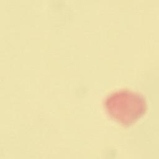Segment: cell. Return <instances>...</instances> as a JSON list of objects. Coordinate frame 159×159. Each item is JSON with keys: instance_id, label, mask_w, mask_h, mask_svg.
<instances>
[{"instance_id": "obj_1", "label": "cell", "mask_w": 159, "mask_h": 159, "mask_svg": "<svg viewBox=\"0 0 159 159\" xmlns=\"http://www.w3.org/2000/svg\"><path fill=\"white\" fill-rule=\"evenodd\" d=\"M105 108L111 118L123 125H130L143 116L147 109L145 98L140 94L122 89L110 94Z\"/></svg>"}]
</instances>
